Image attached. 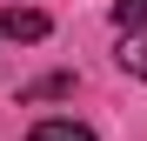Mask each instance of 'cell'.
<instances>
[{"label":"cell","instance_id":"2","mask_svg":"<svg viewBox=\"0 0 147 141\" xmlns=\"http://www.w3.org/2000/svg\"><path fill=\"white\" fill-rule=\"evenodd\" d=\"M114 61L127 67V74L147 81V27H120V47H114Z\"/></svg>","mask_w":147,"mask_h":141},{"label":"cell","instance_id":"5","mask_svg":"<svg viewBox=\"0 0 147 141\" xmlns=\"http://www.w3.org/2000/svg\"><path fill=\"white\" fill-rule=\"evenodd\" d=\"M114 27H147V0H114Z\"/></svg>","mask_w":147,"mask_h":141},{"label":"cell","instance_id":"1","mask_svg":"<svg viewBox=\"0 0 147 141\" xmlns=\"http://www.w3.org/2000/svg\"><path fill=\"white\" fill-rule=\"evenodd\" d=\"M0 34L7 40H47V14L40 7H7L0 14Z\"/></svg>","mask_w":147,"mask_h":141},{"label":"cell","instance_id":"4","mask_svg":"<svg viewBox=\"0 0 147 141\" xmlns=\"http://www.w3.org/2000/svg\"><path fill=\"white\" fill-rule=\"evenodd\" d=\"M54 94H74V74H47L34 87H20V101H54Z\"/></svg>","mask_w":147,"mask_h":141},{"label":"cell","instance_id":"3","mask_svg":"<svg viewBox=\"0 0 147 141\" xmlns=\"http://www.w3.org/2000/svg\"><path fill=\"white\" fill-rule=\"evenodd\" d=\"M27 141H94V134H87L80 121H40V128H34Z\"/></svg>","mask_w":147,"mask_h":141}]
</instances>
